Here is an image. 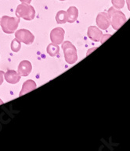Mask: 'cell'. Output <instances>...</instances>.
<instances>
[{"label":"cell","mask_w":130,"mask_h":151,"mask_svg":"<svg viewBox=\"0 0 130 151\" xmlns=\"http://www.w3.org/2000/svg\"><path fill=\"white\" fill-rule=\"evenodd\" d=\"M107 17L110 21V24H111L113 28L116 30L123 26L127 20L125 14L115 7H111L109 9L107 12Z\"/></svg>","instance_id":"cell-1"},{"label":"cell","mask_w":130,"mask_h":151,"mask_svg":"<svg viewBox=\"0 0 130 151\" xmlns=\"http://www.w3.org/2000/svg\"><path fill=\"white\" fill-rule=\"evenodd\" d=\"M17 17L23 18L25 20H32L35 17V10L30 4L22 2L16 9Z\"/></svg>","instance_id":"cell-2"},{"label":"cell","mask_w":130,"mask_h":151,"mask_svg":"<svg viewBox=\"0 0 130 151\" xmlns=\"http://www.w3.org/2000/svg\"><path fill=\"white\" fill-rule=\"evenodd\" d=\"M20 23L19 17H10L8 16H3L0 19V24L3 32L6 34H13L18 29Z\"/></svg>","instance_id":"cell-3"},{"label":"cell","mask_w":130,"mask_h":151,"mask_svg":"<svg viewBox=\"0 0 130 151\" xmlns=\"http://www.w3.org/2000/svg\"><path fill=\"white\" fill-rule=\"evenodd\" d=\"M62 49L64 53L65 60L68 64H74L78 60V55L76 47L70 41H64L62 44Z\"/></svg>","instance_id":"cell-4"},{"label":"cell","mask_w":130,"mask_h":151,"mask_svg":"<svg viewBox=\"0 0 130 151\" xmlns=\"http://www.w3.org/2000/svg\"><path fill=\"white\" fill-rule=\"evenodd\" d=\"M15 37L20 42H23L25 45H31L35 40L34 35L26 29H20L17 30L15 33Z\"/></svg>","instance_id":"cell-5"},{"label":"cell","mask_w":130,"mask_h":151,"mask_svg":"<svg viewBox=\"0 0 130 151\" xmlns=\"http://www.w3.org/2000/svg\"><path fill=\"white\" fill-rule=\"evenodd\" d=\"M65 31L61 27H56L50 33V39L53 43L56 45H61L63 43L64 38Z\"/></svg>","instance_id":"cell-6"},{"label":"cell","mask_w":130,"mask_h":151,"mask_svg":"<svg viewBox=\"0 0 130 151\" xmlns=\"http://www.w3.org/2000/svg\"><path fill=\"white\" fill-rule=\"evenodd\" d=\"M96 22L97 26L103 30H107L110 26V21H109L108 17H107V13H104V12L98 14Z\"/></svg>","instance_id":"cell-7"},{"label":"cell","mask_w":130,"mask_h":151,"mask_svg":"<svg viewBox=\"0 0 130 151\" xmlns=\"http://www.w3.org/2000/svg\"><path fill=\"white\" fill-rule=\"evenodd\" d=\"M32 69L31 63L28 60L22 61L18 66V73L20 76H28Z\"/></svg>","instance_id":"cell-8"},{"label":"cell","mask_w":130,"mask_h":151,"mask_svg":"<svg viewBox=\"0 0 130 151\" xmlns=\"http://www.w3.org/2000/svg\"><path fill=\"white\" fill-rule=\"evenodd\" d=\"M88 37L91 39L92 41L98 42L100 41V39L102 38L103 34L102 31L99 28H97L96 27L94 26H90L88 28Z\"/></svg>","instance_id":"cell-9"},{"label":"cell","mask_w":130,"mask_h":151,"mask_svg":"<svg viewBox=\"0 0 130 151\" xmlns=\"http://www.w3.org/2000/svg\"><path fill=\"white\" fill-rule=\"evenodd\" d=\"M5 80L9 83L16 84L20 80V76L14 70H8L7 73H5Z\"/></svg>","instance_id":"cell-10"},{"label":"cell","mask_w":130,"mask_h":151,"mask_svg":"<svg viewBox=\"0 0 130 151\" xmlns=\"http://www.w3.org/2000/svg\"><path fill=\"white\" fill-rule=\"evenodd\" d=\"M36 83H35V81H33L31 80H28L27 81L24 83V84H23V86H22L21 91L20 92L19 96L20 97H21L23 95L26 94V93H29L31 91H34L36 89Z\"/></svg>","instance_id":"cell-11"},{"label":"cell","mask_w":130,"mask_h":151,"mask_svg":"<svg viewBox=\"0 0 130 151\" xmlns=\"http://www.w3.org/2000/svg\"><path fill=\"white\" fill-rule=\"evenodd\" d=\"M67 22L72 24L77 20L78 17V10L75 6H71L67 11Z\"/></svg>","instance_id":"cell-12"},{"label":"cell","mask_w":130,"mask_h":151,"mask_svg":"<svg viewBox=\"0 0 130 151\" xmlns=\"http://www.w3.org/2000/svg\"><path fill=\"white\" fill-rule=\"evenodd\" d=\"M46 51H47L48 54L50 55V56L54 57L60 53V47H59L58 45L52 43L48 45Z\"/></svg>","instance_id":"cell-13"},{"label":"cell","mask_w":130,"mask_h":151,"mask_svg":"<svg viewBox=\"0 0 130 151\" xmlns=\"http://www.w3.org/2000/svg\"><path fill=\"white\" fill-rule=\"evenodd\" d=\"M56 20L58 24H65L67 22V13L66 11L61 10L56 13Z\"/></svg>","instance_id":"cell-14"},{"label":"cell","mask_w":130,"mask_h":151,"mask_svg":"<svg viewBox=\"0 0 130 151\" xmlns=\"http://www.w3.org/2000/svg\"><path fill=\"white\" fill-rule=\"evenodd\" d=\"M20 48H21L20 42L17 38L13 39L11 42V50L14 52H18L20 50Z\"/></svg>","instance_id":"cell-15"},{"label":"cell","mask_w":130,"mask_h":151,"mask_svg":"<svg viewBox=\"0 0 130 151\" xmlns=\"http://www.w3.org/2000/svg\"><path fill=\"white\" fill-rule=\"evenodd\" d=\"M115 8L118 9H122L125 6V0H111Z\"/></svg>","instance_id":"cell-16"},{"label":"cell","mask_w":130,"mask_h":151,"mask_svg":"<svg viewBox=\"0 0 130 151\" xmlns=\"http://www.w3.org/2000/svg\"><path fill=\"white\" fill-rule=\"evenodd\" d=\"M3 76H4V73L2 71H0V85L3 83Z\"/></svg>","instance_id":"cell-17"},{"label":"cell","mask_w":130,"mask_h":151,"mask_svg":"<svg viewBox=\"0 0 130 151\" xmlns=\"http://www.w3.org/2000/svg\"><path fill=\"white\" fill-rule=\"evenodd\" d=\"M21 2H25V3H28V4H30L31 2V0H20Z\"/></svg>","instance_id":"cell-18"},{"label":"cell","mask_w":130,"mask_h":151,"mask_svg":"<svg viewBox=\"0 0 130 151\" xmlns=\"http://www.w3.org/2000/svg\"><path fill=\"white\" fill-rule=\"evenodd\" d=\"M126 4H127V6H128L129 10L130 11V0H126Z\"/></svg>","instance_id":"cell-19"},{"label":"cell","mask_w":130,"mask_h":151,"mask_svg":"<svg viewBox=\"0 0 130 151\" xmlns=\"http://www.w3.org/2000/svg\"><path fill=\"white\" fill-rule=\"evenodd\" d=\"M2 104H3V101H2V100L0 99V105H2Z\"/></svg>","instance_id":"cell-20"},{"label":"cell","mask_w":130,"mask_h":151,"mask_svg":"<svg viewBox=\"0 0 130 151\" xmlns=\"http://www.w3.org/2000/svg\"><path fill=\"white\" fill-rule=\"evenodd\" d=\"M60 1H65V0H60Z\"/></svg>","instance_id":"cell-21"}]
</instances>
